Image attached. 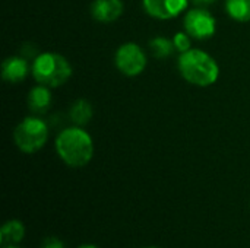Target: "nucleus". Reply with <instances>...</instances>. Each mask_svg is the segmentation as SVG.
<instances>
[{
	"mask_svg": "<svg viewBox=\"0 0 250 248\" xmlns=\"http://www.w3.org/2000/svg\"><path fill=\"white\" fill-rule=\"evenodd\" d=\"M48 139L47 123L38 117L23 118L13 130V140L18 149L23 153H34L40 151Z\"/></svg>",
	"mask_w": 250,
	"mask_h": 248,
	"instance_id": "20e7f679",
	"label": "nucleus"
},
{
	"mask_svg": "<svg viewBox=\"0 0 250 248\" xmlns=\"http://www.w3.org/2000/svg\"><path fill=\"white\" fill-rule=\"evenodd\" d=\"M189 0H142L145 12L160 20H168L186 10Z\"/></svg>",
	"mask_w": 250,
	"mask_h": 248,
	"instance_id": "0eeeda50",
	"label": "nucleus"
},
{
	"mask_svg": "<svg viewBox=\"0 0 250 248\" xmlns=\"http://www.w3.org/2000/svg\"><path fill=\"white\" fill-rule=\"evenodd\" d=\"M145 248H158V247H145Z\"/></svg>",
	"mask_w": 250,
	"mask_h": 248,
	"instance_id": "aec40b11",
	"label": "nucleus"
},
{
	"mask_svg": "<svg viewBox=\"0 0 250 248\" xmlns=\"http://www.w3.org/2000/svg\"><path fill=\"white\" fill-rule=\"evenodd\" d=\"M177 67L188 83L199 88L211 86L220 77V67L215 58L198 48L182 53L177 60Z\"/></svg>",
	"mask_w": 250,
	"mask_h": 248,
	"instance_id": "f03ea898",
	"label": "nucleus"
},
{
	"mask_svg": "<svg viewBox=\"0 0 250 248\" xmlns=\"http://www.w3.org/2000/svg\"><path fill=\"white\" fill-rule=\"evenodd\" d=\"M226 10L237 22H250V0H226Z\"/></svg>",
	"mask_w": 250,
	"mask_h": 248,
	"instance_id": "ddd939ff",
	"label": "nucleus"
},
{
	"mask_svg": "<svg viewBox=\"0 0 250 248\" xmlns=\"http://www.w3.org/2000/svg\"><path fill=\"white\" fill-rule=\"evenodd\" d=\"M149 48L157 58H167L174 53L173 39H167L164 37H155L149 41Z\"/></svg>",
	"mask_w": 250,
	"mask_h": 248,
	"instance_id": "4468645a",
	"label": "nucleus"
},
{
	"mask_svg": "<svg viewBox=\"0 0 250 248\" xmlns=\"http://www.w3.org/2000/svg\"><path fill=\"white\" fill-rule=\"evenodd\" d=\"M125 10L122 0H94L91 4V15L101 23L117 20Z\"/></svg>",
	"mask_w": 250,
	"mask_h": 248,
	"instance_id": "6e6552de",
	"label": "nucleus"
},
{
	"mask_svg": "<svg viewBox=\"0 0 250 248\" xmlns=\"http://www.w3.org/2000/svg\"><path fill=\"white\" fill-rule=\"evenodd\" d=\"M54 146L60 159L72 168L85 167L94 156V140L81 126L62 130L56 137Z\"/></svg>",
	"mask_w": 250,
	"mask_h": 248,
	"instance_id": "f257e3e1",
	"label": "nucleus"
},
{
	"mask_svg": "<svg viewBox=\"0 0 250 248\" xmlns=\"http://www.w3.org/2000/svg\"><path fill=\"white\" fill-rule=\"evenodd\" d=\"M23 237H25V227L21 221H16V219L7 221L0 229L1 246L18 244L22 241Z\"/></svg>",
	"mask_w": 250,
	"mask_h": 248,
	"instance_id": "9b49d317",
	"label": "nucleus"
},
{
	"mask_svg": "<svg viewBox=\"0 0 250 248\" xmlns=\"http://www.w3.org/2000/svg\"><path fill=\"white\" fill-rule=\"evenodd\" d=\"M31 72L34 79L40 85H45L48 88H57L70 79L72 66L62 54L41 53L34 58Z\"/></svg>",
	"mask_w": 250,
	"mask_h": 248,
	"instance_id": "7ed1b4c3",
	"label": "nucleus"
},
{
	"mask_svg": "<svg viewBox=\"0 0 250 248\" xmlns=\"http://www.w3.org/2000/svg\"><path fill=\"white\" fill-rule=\"evenodd\" d=\"M190 35L186 32V31H182V32H176L174 37H173V44H174V48L182 54L188 50H190L192 44H190Z\"/></svg>",
	"mask_w": 250,
	"mask_h": 248,
	"instance_id": "2eb2a0df",
	"label": "nucleus"
},
{
	"mask_svg": "<svg viewBox=\"0 0 250 248\" xmlns=\"http://www.w3.org/2000/svg\"><path fill=\"white\" fill-rule=\"evenodd\" d=\"M114 63L119 72L127 77L139 76L146 67V54L135 42L122 44L114 56Z\"/></svg>",
	"mask_w": 250,
	"mask_h": 248,
	"instance_id": "39448f33",
	"label": "nucleus"
},
{
	"mask_svg": "<svg viewBox=\"0 0 250 248\" xmlns=\"http://www.w3.org/2000/svg\"><path fill=\"white\" fill-rule=\"evenodd\" d=\"M41 248H64V246L59 238H45Z\"/></svg>",
	"mask_w": 250,
	"mask_h": 248,
	"instance_id": "dca6fc26",
	"label": "nucleus"
},
{
	"mask_svg": "<svg viewBox=\"0 0 250 248\" xmlns=\"http://www.w3.org/2000/svg\"><path fill=\"white\" fill-rule=\"evenodd\" d=\"M185 31L196 39H208L217 31L215 18L205 7H195L185 15Z\"/></svg>",
	"mask_w": 250,
	"mask_h": 248,
	"instance_id": "423d86ee",
	"label": "nucleus"
},
{
	"mask_svg": "<svg viewBox=\"0 0 250 248\" xmlns=\"http://www.w3.org/2000/svg\"><path fill=\"white\" fill-rule=\"evenodd\" d=\"M51 88L45 85H37L34 86L29 94H28V107L32 113L35 114H42L45 113L53 102V95H51Z\"/></svg>",
	"mask_w": 250,
	"mask_h": 248,
	"instance_id": "9d476101",
	"label": "nucleus"
},
{
	"mask_svg": "<svg viewBox=\"0 0 250 248\" xmlns=\"http://www.w3.org/2000/svg\"><path fill=\"white\" fill-rule=\"evenodd\" d=\"M3 248H19V247H16V246L10 244V246H3Z\"/></svg>",
	"mask_w": 250,
	"mask_h": 248,
	"instance_id": "6ab92c4d",
	"label": "nucleus"
},
{
	"mask_svg": "<svg viewBox=\"0 0 250 248\" xmlns=\"http://www.w3.org/2000/svg\"><path fill=\"white\" fill-rule=\"evenodd\" d=\"M79 248H98L97 246H92V244H85V246H81Z\"/></svg>",
	"mask_w": 250,
	"mask_h": 248,
	"instance_id": "a211bd4d",
	"label": "nucleus"
},
{
	"mask_svg": "<svg viewBox=\"0 0 250 248\" xmlns=\"http://www.w3.org/2000/svg\"><path fill=\"white\" fill-rule=\"evenodd\" d=\"M28 72H29L28 61L25 60V57H21V56L7 57L1 63V77H3V80H6L9 83L22 82L26 77Z\"/></svg>",
	"mask_w": 250,
	"mask_h": 248,
	"instance_id": "1a4fd4ad",
	"label": "nucleus"
},
{
	"mask_svg": "<svg viewBox=\"0 0 250 248\" xmlns=\"http://www.w3.org/2000/svg\"><path fill=\"white\" fill-rule=\"evenodd\" d=\"M190 1H193L198 7H207L209 4H214L217 0H190Z\"/></svg>",
	"mask_w": 250,
	"mask_h": 248,
	"instance_id": "f3484780",
	"label": "nucleus"
},
{
	"mask_svg": "<svg viewBox=\"0 0 250 248\" xmlns=\"http://www.w3.org/2000/svg\"><path fill=\"white\" fill-rule=\"evenodd\" d=\"M94 110L92 105L86 101V99H78L72 104L69 115L70 120L76 124V126H85L86 123H89V120L92 118Z\"/></svg>",
	"mask_w": 250,
	"mask_h": 248,
	"instance_id": "f8f14e48",
	"label": "nucleus"
}]
</instances>
